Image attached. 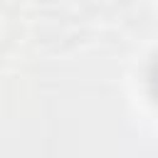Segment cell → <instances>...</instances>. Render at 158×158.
Returning <instances> with one entry per match:
<instances>
[{"mask_svg":"<svg viewBox=\"0 0 158 158\" xmlns=\"http://www.w3.org/2000/svg\"><path fill=\"white\" fill-rule=\"evenodd\" d=\"M151 84H153V94L158 96V62L153 64V72H151Z\"/></svg>","mask_w":158,"mask_h":158,"instance_id":"1","label":"cell"}]
</instances>
